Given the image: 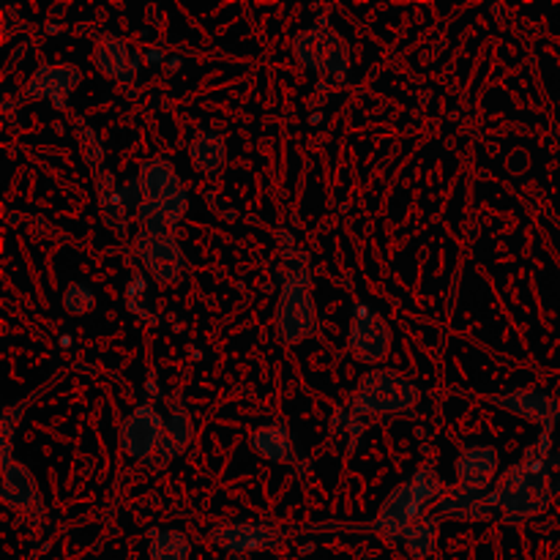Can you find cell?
Here are the masks:
<instances>
[{
	"label": "cell",
	"instance_id": "d6986e66",
	"mask_svg": "<svg viewBox=\"0 0 560 560\" xmlns=\"http://www.w3.org/2000/svg\"><path fill=\"white\" fill-rule=\"evenodd\" d=\"M189 435H191V424H189V419H186V413L184 410H173V419H170V424L164 427L162 443H159V448L164 452V459H170L173 454H178L180 448L189 443Z\"/></svg>",
	"mask_w": 560,
	"mask_h": 560
},
{
	"label": "cell",
	"instance_id": "8fae6325",
	"mask_svg": "<svg viewBox=\"0 0 560 560\" xmlns=\"http://www.w3.org/2000/svg\"><path fill=\"white\" fill-rule=\"evenodd\" d=\"M77 82H80V71L71 69V66H47V69L36 71V77H33L31 85H27V96H47L60 107V104L71 96Z\"/></svg>",
	"mask_w": 560,
	"mask_h": 560
},
{
	"label": "cell",
	"instance_id": "ac0fdd59",
	"mask_svg": "<svg viewBox=\"0 0 560 560\" xmlns=\"http://www.w3.org/2000/svg\"><path fill=\"white\" fill-rule=\"evenodd\" d=\"M189 558V539L178 530H162L151 541V560H186Z\"/></svg>",
	"mask_w": 560,
	"mask_h": 560
},
{
	"label": "cell",
	"instance_id": "2e32d148",
	"mask_svg": "<svg viewBox=\"0 0 560 560\" xmlns=\"http://www.w3.org/2000/svg\"><path fill=\"white\" fill-rule=\"evenodd\" d=\"M96 63L104 74L124 77L126 69H129V49H126V44L120 38L104 36L96 49Z\"/></svg>",
	"mask_w": 560,
	"mask_h": 560
},
{
	"label": "cell",
	"instance_id": "e0dca14e",
	"mask_svg": "<svg viewBox=\"0 0 560 560\" xmlns=\"http://www.w3.org/2000/svg\"><path fill=\"white\" fill-rule=\"evenodd\" d=\"M191 162H195V167L213 173L224 162V142L217 135H200L191 145Z\"/></svg>",
	"mask_w": 560,
	"mask_h": 560
},
{
	"label": "cell",
	"instance_id": "9a60e30c",
	"mask_svg": "<svg viewBox=\"0 0 560 560\" xmlns=\"http://www.w3.org/2000/svg\"><path fill=\"white\" fill-rule=\"evenodd\" d=\"M252 446L262 454L271 463H293L295 448L290 441V432L284 427H266V430H257L252 438Z\"/></svg>",
	"mask_w": 560,
	"mask_h": 560
},
{
	"label": "cell",
	"instance_id": "277c9868",
	"mask_svg": "<svg viewBox=\"0 0 560 560\" xmlns=\"http://www.w3.org/2000/svg\"><path fill=\"white\" fill-rule=\"evenodd\" d=\"M310 279L306 273L290 277L284 284L282 301H279V337L282 342H299V339L310 337L315 328V304L310 295Z\"/></svg>",
	"mask_w": 560,
	"mask_h": 560
},
{
	"label": "cell",
	"instance_id": "30bf717a",
	"mask_svg": "<svg viewBox=\"0 0 560 560\" xmlns=\"http://www.w3.org/2000/svg\"><path fill=\"white\" fill-rule=\"evenodd\" d=\"M140 197H142V206H162L164 200H170V197L175 195L178 189V178H175V170L170 167V162H164V159H153V162H148L145 167H142L140 173Z\"/></svg>",
	"mask_w": 560,
	"mask_h": 560
},
{
	"label": "cell",
	"instance_id": "4fadbf2b",
	"mask_svg": "<svg viewBox=\"0 0 560 560\" xmlns=\"http://www.w3.org/2000/svg\"><path fill=\"white\" fill-rule=\"evenodd\" d=\"M331 33L323 31H312L306 36H299L295 42V49H299V58L304 63H310L312 69H331V60L342 52L339 44H328Z\"/></svg>",
	"mask_w": 560,
	"mask_h": 560
},
{
	"label": "cell",
	"instance_id": "6da1fadb",
	"mask_svg": "<svg viewBox=\"0 0 560 560\" xmlns=\"http://www.w3.org/2000/svg\"><path fill=\"white\" fill-rule=\"evenodd\" d=\"M443 485L441 476L432 474L430 468L419 470L416 476H410L402 487L388 495V501L383 503L381 517H377V530L386 534L388 539H405L416 525L424 523V514L432 503L443 501Z\"/></svg>",
	"mask_w": 560,
	"mask_h": 560
},
{
	"label": "cell",
	"instance_id": "7c38bea8",
	"mask_svg": "<svg viewBox=\"0 0 560 560\" xmlns=\"http://www.w3.org/2000/svg\"><path fill=\"white\" fill-rule=\"evenodd\" d=\"M498 402L503 408L514 410L517 416H523V419L547 427V430L560 419V405L541 392H514L512 397L498 399Z\"/></svg>",
	"mask_w": 560,
	"mask_h": 560
},
{
	"label": "cell",
	"instance_id": "ba28073f",
	"mask_svg": "<svg viewBox=\"0 0 560 560\" xmlns=\"http://www.w3.org/2000/svg\"><path fill=\"white\" fill-rule=\"evenodd\" d=\"M211 539L219 547L233 552H257V550H273L279 545V534L271 525L260 523H230L222 525L211 534Z\"/></svg>",
	"mask_w": 560,
	"mask_h": 560
},
{
	"label": "cell",
	"instance_id": "7a4b0ae2",
	"mask_svg": "<svg viewBox=\"0 0 560 560\" xmlns=\"http://www.w3.org/2000/svg\"><path fill=\"white\" fill-rule=\"evenodd\" d=\"M541 448H534L520 465H514L501 479L495 492V503L512 517H534L545 512L552 490L547 481V454L539 457Z\"/></svg>",
	"mask_w": 560,
	"mask_h": 560
},
{
	"label": "cell",
	"instance_id": "9c48e42d",
	"mask_svg": "<svg viewBox=\"0 0 560 560\" xmlns=\"http://www.w3.org/2000/svg\"><path fill=\"white\" fill-rule=\"evenodd\" d=\"M498 470V452L490 446H476L468 448L463 457L457 459V474L463 479L465 490L470 492H485L490 487L492 476Z\"/></svg>",
	"mask_w": 560,
	"mask_h": 560
},
{
	"label": "cell",
	"instance_id": "52a82bcc",
	"mask_svg": "<svg viewBox=\"0 0 560 560\" xmlns=\"http://www.w3.org/2000/svg\"><path fill=\"white\" fill-rule=\"evenodd\" d=\"M137 252H140L148 271L153 273V279H159L162 284H170L175 277H178L180 252L170 235L142 233L140 238H137Z\"/></svg>",
	"mask_w": 560,
	"mask_h": 560
},
{
	"label": "cell",
	"instance_id": "7402d4cb",
	"mask_svg": "<svg viewBox=\"0 0 560 560\" xmlns=\"http://www.w3.org/2000/svg\"><path fill=\"white\" fill-rule=\"evenodd\" d=\"M547 481H550L552 495H560V454L547 457Z\"/></svg>",
	"mask_w": 560,
	"mask_h": 560
},
{
	"label": "cell",
	"instance_id": "3957f363",
	"mask_svg": "<svg viewBox=\"0 0 560 560\" xmlns=\"http://www.w3.org/2000/svg\"><path fill=\"white\" fill-rule=\"evenodd\" d=\"M416 399H419L416 386H410L405 377L394 375L392 370H381L364 377V383L359 388V397L350 405V413H394V410H408L410 405H416Z\"/></svg>",
	"mask_w": 560,
	"mask_h": 560
},
{
	"label": "cell",
	"instance_id": "8992f818",
	"mask_svg": "<svg viewBox=\"0 0 560 560\" xmlns=\"http://www.w3.org/2000/svg\"><path fill=\"white\" fill-rule=\"evenodd\" d=\"M162 435H164V424L156 416V410L140 408L124 424L120 443H124L126 454H131V457L137 459H148L153 452H159Z\"/></svg>",
	"mask_w": 560,
	"mask_h": 560
},
{
	"label": "cell",
	"instance_id": "ffe728a7",
	"mask_svg": "<svg viewBox=\"0 0 560 560\" xmlns=\"http://www.w3.org/2000/svg\"><path fill=\"white\" fill-rule=\"evenodd\" d=\"M405 545H408V552L413 558L421 560L432 556V550H435L438 545V523H430V520H427V523L416 525V528L405 536Z\"/></svg>",
	"mask_w": 560,
	"mask_h": 560
},
{
	"label": "cell",
	"instance_id": "5b68a950",
	"mask_svg": "<svg viewBox=\"0 0 560 560\" xmlns=\"http://www.w3.org/2000/svg\"><path fill=\"white\" fill-rule=\"evenodd\" d=\"M350 348H353L355 359L361 361L386 359L388 348H392L388 323L381 315L366 310V306H359L353 317V328H350Z\"/></svg>",
	"mask_w": 560,
	"mask_h": 560
},
{
	"label": "cell",
	"instance_id": "5bb4252c",
	"mask_svg": "<svg viewBox=\"0 0 560 560\" xmlns=\"http://www.w3.org/2000/svg\"><path fill=\"white\" fill-rule=\"evenodd\" d=\"M3 498L11 509H31L38 501L36 485H33L31 474L20 465H5V481H3Z\"/></svg>",
	"mask_w": 560,
	"mask_h": 560
},
{
	"label": "cell",
	"instance_id": "44dd1931",
	"mask_svg": "<svg viewBox=\"0 0 560 560\" xmlns=\"http://www.w3.org/2000/svg\"><path fill=\"white\" fill-rule=\"evenodd\" d=\"M63 304H66V310L74 312V315L91 312V306H93L91 290L82 288V284H71V288L66 290V295H63Z\"/></svg>",
	"mask_w": 560,
	"mask_h": 560
}]
</instances>
